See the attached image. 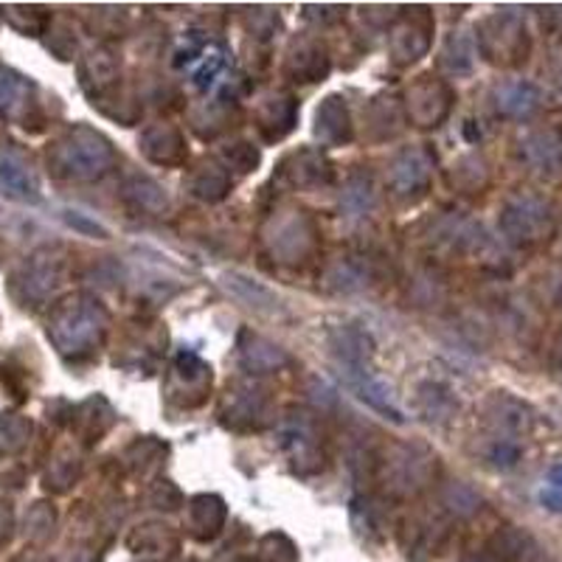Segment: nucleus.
Segmentation results:
<instances>
[{
  "label": "nucleus",
  "instance_id": "f257e3e1",
  "mask_svg": "<svg viewBox=\"0 0 562 562\" xmlns=\"http://www.w3.org/2000/svg\"><path fill=\"white\" fill-rule=\"evenodd\" d=\"M535 91L529 85H512L504 96V107L510 113H515V116H524V113H529L535 107Z\"/></svg>",
  "mask_w": 562,
  "mask_h": 562
},
{
  "label": "nucleus",
  "instance_id": "f03ea898",
  "mask_svg": "<svg viewBox=\"0 0 562 562\" xmlns=\"http://www.w3.org/2000/svg\"><path fill=\"white\" fill-rule=\"evenodd\" d=\"M540 501H543L549 510L562 512V465H557L554 470L549 472L543 492H540Z\"/></svg>",
  "mask_w": 562,
  "mask_h": 562
},
{
  "label": "nucleus",
  "instance_id": "7ed1b4c3",
  "mask_svg": "<svg viewBox=\"0 0 562 562\" xmlns=\"http://www.w3.org/2000/svg\"><path fill=\"white\" fill-rule=\"evenodd\" d=\"M0 175L7 180L9 186H17V189H26V169L14 161H9L7 155L0 157Z\"/></svg>",
  "mask_w": 562,
  "mask_h": 562
}]
</instances>
